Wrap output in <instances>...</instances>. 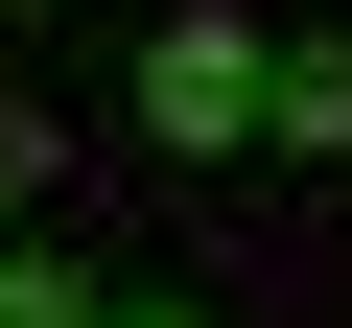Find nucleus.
<instances>
[{
    "mask_svg": "<svg viewBox=\"0 0 352 328\" xmlns=\"http://www.w3.org/2000/svg\"><path fill=\"white\" fill-rule=\"evenodd\" d=\"M0 328H118V305H94L71 258H0Z\"/></svg>",
    "mask_w": 352,
    "mask_h": 328,
    "instance_id": "3",
    "label": "nucleus"
},
{
    "mask_svg": "<svg viewBox=\"0 0 352 328\" xmlns=\"http://www.w3.org/2000/svg\"><path fill=\"white\" fill-rule=\"evenodd\" d=\"M258 94H282V24H235V0H164V24H141V141L164 164L258 141Z\"/></svg>",
    "mask_w": 352,
    "mask_h": 328,
    "instance_id": "1",
    "label": "nucleus"
},
{
    "mask_svg": "<svg viewBox=\"0 0 352 328\" xmlns=\"http://www.w3.org/2000/svg\"><path fill=\"white\" fill-rule=\"evenodd\" d=\"M24 188H47V117H24V94H0V211H24Z\"/></svg>",
    "mask_w": 352,
    "mask_h": 328,
    "instance_id": "4",
    "label": "nucleus"
},
{
    "mask_svg": "<svg viewBox=\"0 0 352 328\" xmlns=\"http://www.w3.org/2000/svg\"><path fill=\"white\" fill-rule=\"evenodd\" d=\"M118 328H188V305H118Z\"/></svg>",
    "mask_w": 352,
    "mask_h": 328,
    "instance_id": "5",
    "label": "nucleus"
},
{
    "mask_svg": "<svg viewBox=\"0 0 352 328\" xmlns=\"http://www.w3.org/2000/svg\"><path fill=\"white\" fill-rule=\"evenodd\" d=\"M258 141H305V164H352V47H282V94H258Z\"/></svg>",
    "mask_w": 352,
    "mask_h": 328,
    "instance_id": "2",
    "label": "nucleus"
},
{
    "mask_svg": "<svg viewBox=\"0 0 352 328\" xmlns=\"http://www.w3.org/2000/svg\"><path fill=\"white\" fill-rule=\"evenodd\" d=\"M0 24H47V0H0Z\"/></svg>",
    "mask_w": 352,
    "mask_h": 328,
    "instance_id": "6",
    "label": "nucleus"
}]
</instances>
